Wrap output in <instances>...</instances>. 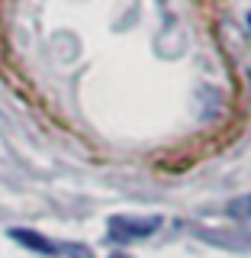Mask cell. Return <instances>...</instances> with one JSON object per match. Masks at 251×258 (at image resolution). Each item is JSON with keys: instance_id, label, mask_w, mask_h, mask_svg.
I'll use <instances>...</instances> for the list:
<instances>
[{"instance_id": "6da1fadb", "label": "cell", "mask_w": 251, "mask_h": 258, "mask_svg": "<svg viewBox=\"0 0 251 258\" xmlns=\"http://www.w3.org/2000/svg\"><path fill=\"white\" fill-rule=\"evenodd\" d=\"M161 226V216H113L110 220V239L116 242H135L151 236Z\"/></svg>"}, {"instance_id": "7a4b0ae2", "label": "cell", "mask_w": 251, "mask_h": 258, "mask_svg": "<svg viewBox=\"0 0 251 258\" xmlns=\"http://www.w3.org/2000/svg\"><path fill=\"white\" fill-rule=\"evenodd\" d=\"M10 236L16 242H23V245H29V248H36V252H45V255H52L55 252V245L48 242L45 236H39V232H29V229H10Z\"/></svg>"}, {"instance_id": "3957f363", "label": "cell", "mask_w": 251, "mask_h": 258, "mask_svg": "<svg viewBox=\"0 0 251 258\" xmlns=\"http://www.w3.org/2000/svg\"><path fill=\"white\" fill-rule=\"evenodd\" d=\"M229 213H232V216H251V197H238V200H232Z\"/></svg>"}, {"instance_id": "277c9868", "label": "cell", "mask_w": 251, "mask_h": 258, "mask_svg": "<svg viewBox=\"0 0 251 258\" xmlns=\"http://www.w3.org/2000/svg\"><path fill=\"white\" fill-rule=\"evenodd\" d=\"M64 252H71V258H94L91 248H84V245H64Z\"/></svg>"}, {"instance_id": "5b68a950", "label": "cell", "mask_w": 251, "mask_h": 258, "mask_svg": "<svg viewBox=\"0 0 251 258\" xmlns=\"http://www.w3.org/2000/svg\"><path fill=\"white\" fill-rule=\"evenodd\" d=\"M113 258H129V255H113Z\"/></svg>"}, {"instance_id": "8992f818", "label": "cell", "mask_w": 251, "mask_h": 258, "mask_svg": "<svg viewBox=\"0 0 251 258\" xmlns=\"http://www.w3.org/2000/svg\"><path fill=\"white\" fill-rule=\"evenodd\" d=\"M248 26H251V16H248Z\"/></svg>"}]
</instances>
